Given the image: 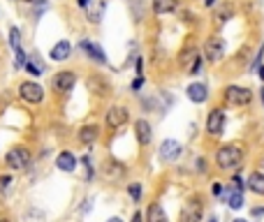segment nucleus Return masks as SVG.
Returning a JSON list of instances; mask_svg holds the SVG:
<instances>
[{
	"label": "nucleus",
	"mask_w": 264,
	"mask_h": 222,
	"mask_svg": "<svg viewBox=\"0 0 264 222\" xmlns=\"http://www.w3.org/2000/svg\"><path fill=\"white\" fill-rule=\"evenodd\" d=\"M241 160H244V150H241L239 144H225V146L218 148V153H216V164L223 171L239 169L241 167Z\"/></svg>",
	"instance_id": "nucleus-1"
},
{
	"label": "nucleus",
	"mask_w": 264,
	"mask_h": 222,
	"mask_svg": "<svg viewBox=\"0 0 264 222\" xmlns=\"http://www.w3.org/2000/svg\"><path fill=\"white\" fill-rule=\"evenodd\" d=\"M223 97L232 107H246V104H251L253 93H251V88H244V86H227Z\"/></svg>",
	"instance_id": "nucleus-2"
},
{
	"label": "nucleus",
	"mask_w": 264,
	"mask_h": 222,
	"mask_svg": "<svg viewBox=\"0 0 264 222\" xmlns=\"http://www.w3.org/2000/svg\"><path fill=\"white\" fill-rule=\"evenodd\" d=\"M19 95L21 100L28 102V104H40L44 100V88L40 83H35V81H23L19 86Z\"/></svg>",
	"instance_id": "nucleus-3"
},
{
	"label": "nucleus",
	"mask_w": 264,
	"mask_h": 222,
	"mask_svg": "<svg viewBox=\"0 0 264 222\" xmlns=\"http://www.w3.org/2000/svg\"><path fill=\"white\" fill-rule=\"evenodd\" d=\"M225 56V40L223 37H218V35H213V37H209L206 40V44H204V58L209 63H220Z\"/></svg>",
	"instance_id": "nucleus-4"
},
{
	"label": "nucleus",
	"mask_w": 264,
	"mask_h": 222,
	"mask_svg": "<svg viewBox=\"0 0 264 222\" xmlns=\"http://www.w3.org/2000/svg\"><path fill=\"white\" fill-rule=\"evenodd\" d=\"M5 162H7V167L9 169H14V171H21V169H26L28 164H30V153H28L26 148H12L9 153H7V157H5Z\"/></svg>",
	"instance_id": "nucleus-5"
},
{
	"label": "nucleus",
	"mask_w": 264,
	"mask_h": 222,
	"mask_svg": "<svg viewBox=\"0 0 264 222\" xmlns=\"http://www.w3.org/2000/svg\"><path fill=\"white\" fill-rule=\"evenodd\" d=\"M225 130V111L220 107L211 109L209 116H206V132L211 137H220Z\"/></svg>",
	"instance_id": "nucleus-6"
},
{
	"label": "nucleus",
	"mask_w": 264,
	"mask_h": 222,
	"mask_svg": "<svg viewBox=\"0 0 264 222\" xmlns=\"http://www.w3.org/2000/svg\"><path fill=\"white\" fill-rule=\"evenodd\" d=\"M75 83H77V74L70 72V70L58 72L54 76V81H51V86H54L56 93H70V90L75 88Z\"/></svg>",
	"instance_id": "nucleus-7"
},
{
	"label": "nucleus",
	"mask_w": 264,
	"mask_h": 222,
	"mask_svg": "<svg viewBox=\"0 0 264 222\" xmlns=\"http://www.w3.org/2000/svg\"><path fill=\"white\" fill-rule=\"evenodd\" d=\"M181 153H183V146L178 142H174V139H165V142L160 144V150H158V155H160L163 162H176L181 157Z\"/></svg>",
	"instance_id": "nucleus-8"
},
{
	"label": "nucleus",
	"mask_w": 264,
	"mask_h": 222,
	"mask_svg": "<svg viewBox=\"0 0 264 222\" xmlns=\"http://www.w3.org/2000/svg\"><path fill=\"white\" fill-rule=\"evenodd\" d=\"M225 202H227V206L234 211H239L241 206H244V188L241 185H237V183L232 181V185H227V190H225Z\"/></svg>",
	"instance_id": "nucleus-9"
},
{
	"label": "nucleus",
	"mask_w": 264,
	"mask_h": 222,
	"mask_svg": "<svg viewBox=\"0 0 264 222\" xmlns=\"http://www.w3.org/2000/svg\"><path fill=\"white\" fill-rule=\"evenodd\" d=\"M130 121V111L125 107H111L107 111V125L109 128H121Z\"/></svg>",
	"instance_id": "nucleus-10"
},
{
	"label": "nucleus",
	"mask_w": 264,
	"mask_h": 222,
	"mask_svg": "<svg viewBox=\"0 0 264 222\" xmlns=\"http://www.w3.org/2000/svg\"><path fill=\"white\" fill-rule=\"evenodd\" d=\"M135 135H137V142H139V146H149L151 139H153V130H151V123L144 121V118H139V121L135 123Z\"/></svg>",
	"instance_id": "nucleus-11"
},
{
	"label": "nucleus",
	"mask_w": 264,
	"mask_h": 222,
	"mask_svg": "<svg viewBox=\"0 0 264 222\" xmlns=\"http://www.w3.org/2000/svg\"><path fill=\"white\" fill-rule=\"evenodd\" d=\"M70 56H72V44H70L68 40H61L58 44L51 47V51H49V58H51V61H58V63L68 61Z\"/></svg>",
	"instance_id": "nucleus-12"
},
{
	"label": "nucleus",
	"mask_w": 264,
	"mask_h": 222,
	"mask_svg": "<svg viewBox=\"0 0 264 222\" xmlns=\"http://www.w3.org/2000/svg\"><path fill=\"white\" fill-rule=\"evenodd\" d=\"M123 174H125V167H123L121 162H114V160H109L102 164V176L104 178H109V181H121Z\"/></svg>",
	"instance_id": "nucleus-13"
},
{
	"label": "nucleus",
	"mask_w": 264,
	"mask_h": 222,
	"mask_svg": "<svg viewBox=\"0 0 264 222\" xmlns=\"http://www.w3.org/2000/svg\"><path fill=\"white\" fill-rule=\"evenodd\" d=\"M79 47L86 51V56L88 58H93L95 63H100V65H107V56H104V51H102V47H97L95 42H88V40H84Z\"/></svg>",
	"instance_id": "nucleus-14"
},
{
	"label": "nucleus",
	"mask_w": 264,
	"mask_h": 222,
	"mask_svg": "<svg viewBox=\"0 0 264 222\" xmlns=\"http://www.w3.org/2000/svg\"><path fill=\"white\" fill-rule=\"evenodd\" d=\"M185 93H188L190 102L202 104V102H206V97H209V88H206V83H190Z\"/></svg>",
	"instance_id": "nucleus-15"
},
{
	"label": "nucleus",
	"mask_w": 264,
	"mask_h": 222,
	"mask_svg": "<svg viewBox=\"0 0 264 222\" xmlns=\"http://www.w3.org/2000/svg\"><path fill=\"white\" fill-rule=\"evenodd\" d=\"M77 155L70 153V150H63V153H58V157H56V167L61 169V171H75L77 169Z\"/></svg>",
	"instance_id": "nucleus-16"
},
{
	"label": "nucleus",
	"mask_w": 264,
	"mask_h": 222,
	"mask_svg": "<svg viewBox=\"0 0 264 222\" xmlns=\"http://www.w3.org/2000/svg\"><path fill=\"white\" fill-rule=\"evenodd\" d=\"M104 0H90L86 5V16L88 21H93V23H100L102 16H104Z\"/></svg>",
	"instance_id": "nucleus-17"
},
{
	"label": "nucleus",
	"mask_w": 264,
	"mask_h": 222,
	"mask_svg": "<svg viewBox=\"0 0 264 222\" xmlns=\"http://www.w3.org/2000/svg\"><path fill=\"white\" fill-rule=\"evenodd\" d=\"M88 90H90V93H95L97 97H104V95L109 93V81L102 79L100 74H93V76L88 79Z\"/></svg>",
	"instance_id": "nucleus-18"
},
{
	"label": "nucleus",
	"mask_w": 264,
	"mask_h": 222,
	"mask_svg": "<svg viewBox=\"0 0 264 222\" xmlns=\"http://www.w3.org/2000/svg\"><path fill=\"white\" fill-rule=\"evenodd\" d=\"M97 137H100V128H97V125H84V128L79 130V142H82L84 146H93V144L97 142Z\"/></svg>",
	"instance_id": "nucleus-19"
},
{
	"label": "nucleus",
	"mask_w": 264,
	"mask_h": 222,
	"mask_svg": "<svg viewBox=\"0 0 264 222\" xmlns=\"http://www.w3.org/2000/svg\"><path fill=\"white\" fill-rule=\"evenodd\" d=\"M246 185H248V190H251V192H255V195L262 197V195H264V174H258V171H253V174L248 176Z\"/></svg>",
	"instance_id": "nucleus-20"
},
{
	"label": "nucleus",
	"mask_w": 264,
	"mask_h": 222,
	"mask_svg": "<svg viewBox=\"0 0 264 222\" xmlns=\"http://www.w3.org/2000/svg\"><path fill=\"white\" fill-rule=\"evenodd\" d=\"M178 7V0H153V12L156 14H170Z\"/></svg>",
	"instance_id": "nucleus-21"
},
{
	"label": "nucleus",
	"mask_w": 264,
	"mask_h": 222,
	"mask_svg": "<svg viewBox=\"0 0 264 222\" xmlns=\"http://www.w3.org/2000/svg\"><path fill=\"white\" fill-rule=\"evenodd\" d=\"M146 220H149V222H165V220H167L165 211L160 209V204H151L149 213H146Z\"/></svg>",
	"instance_id": "nucleus-22"
},
{
	"label": "nucleus",
	"mask_w": 264,
	"mask_h": 222,
	"mask_svg": "<svg viewBox=\"0 0 264 222\" xmlns=\"http://www.w3.org/2000/svg\"><path fill=\"white\" fill-rule=\"evenodd\" d=\"M199 218H202V209H199V204L192 206V202H190V206L183 211V220H199Z\"/></svg>",
	"instance_id": "nucleus-23"
},
{
	"label": "nucleus",
	"mask_w": 264,
	"mask_h": 222,
	"mask_svg": "<svg viewBox=\"0 0 264 222\" xmlns=\"http://www.w3.org/2000/svg\"><path fill=\"white\" fill-rule=\"evenodd\" d=\"M195 58H197V51H195V49H185V51L181 54V65H183V68H190Z\"/></svg>",
	"instance_id": "nucleus-24"
},
{
	"label": "nucleus",
	"mask_w": 264,
	"mask_h": 222,
	"mask_svg": "<svg viewBox=\"0 0 264 222\" xmlns=\"http://www.w3.org/2000/svg\"><path fill=\"white\" fill-rule=\"evenodd\" d=\"M16 51V58H14V68L16 70H21V68H26V63H28V56H26V51L23 49H14Z\"/></svg>",
	"instance_id": "nucleus-25"
},
{
	"label": "nucleus",
	"mask_w": 264,
	"mask_h": 222,
	"mask_svg": "<svg viewBox=\"0 0 264 222\" xmlns=\"http://www.w3.org/2000/svg\"><path fill=\"white\" fill-rule=\"evenodd\" d=\"M128 192H130V197H132V202L137 204L139 199H142V183H130Z\"/></svg>",
	"instance_id": "nucleus-26"
},
{
	"label": "nucleus",
	"mask_w": 264,
	"mask_h": 222,
	"mask_svg": "<svg viewBox=\"0 0 264 222\" xmlns=\"http://www.w3.org/2000/svg\"><path fill=\"white\" fill-rule=\"evenodd\" d=\"M9 44H12V49H19L21 47V30L16 26L9 28Z\"/></svg>",
	"instance_id": "nucleus-27"
},
{
	"label": "nucleus",
	"mask_w": 264,
	"mask_h": 222,
	"mask_svg": "<svg viewBox=\"0 0 264 222\" xmlns=\"http://www.w3.org/2000/svg\"><path fill=\"white\" fill-rule=\"evenodd\" d=\"M26 70H28L30 74H33V76H40L42 70H44V68H42V63H40V61H33V58H30V61L26 63Z\"/></svg>",
	"instance_id": "nucleus-28"
},
{
	"label": "nucleus",
	"mask_w": 264,
	"mask_h": 222,
	"mask_svg": "<svg viewBox=\"0 0 264 222\" xmlns=\"http://www.w3.org/2000/svg\"><path fill=\"white\" fill-rule=\"evenodd\" d=\"M199 70H202V56H197L195 61H192V65L188 68V74L190 76H195V74H199Z\"/></svg>",
	"instance_id": "nucleus-29"
},
{
	"label": "nucleus",
	"mask_w": 264,
	"mask_h": 222,
	"mask_svg": "<svg viewBox=\"0 0 264 222\" xmlns=\"http://www.w3.org/2000/svg\"><path fill=\"white\" fill-rule=\"evenodd\" d=\"M227 16H232V7H230V5H227V7H223V9H220V12L216 14L218 23H225V21H227Z\"/></svg>",
	"instance_id": "nucleus-30"
},
{
	"label": "nucleus",
	"mask_w": 264,
	"mask_h": 222,
	"mask_svg": "<svg viewBox=\"0 0 264 222\" xmlns=\"http://www.w3.org/2000/svg\"><path fill=\"white\" fill-rule=\"evenodd\" d=\"M142 86H144V74H139V76H137V79L132 81V90H135V93H137V90H139V88H142Z\"/></svg>",
	"instance_id": "nucleus-31"
},
{
	"label": "nucleus",
	"mask_w": 264,
	"mask_h": 222,
	"mask_svg": "<svg viewBox=\"0 0 264 222\" xmlns=\"http://www.w3.org/2000/svg\"><path fill=\"white\" fill-rule=\"evenodd\" d=\"M262 56H264V47H260L258 56H255V61H253V70H258V68H260V61H262Z\"/></svg>",
	"instance_id": "nucleus-32"
},
{
	"label": "nucleus",
	"mask_w": 264,
	"mask_h": 222,
	"mask_svg": "<svg viewBox=\"0 0 264 222\" xmlns=\"http://www.w3.org/2000/svg\"><path fill=\"white\" fill-rule=\"evenodd\" d=\"M197 171H199V174H206V160H204V157L197 160Z\"/></svg>",
	"instance_id": "nucleus-33"
},
{
	"label": "nucleus",
	"mask_w": 264,
	"mask_h": 222,
	"mask_svg": "<svg viewBox=\"0 0 264 222\" xmlns=\"http://www.w3.org/2000/svg\"><path fill=\"white\" fill-rule=\"evenodd\" d=\"M213 195L216 197L223 195V183H213Z\"/></svg>",
	"instance_id": "nucleus-34"
},
{
	"label": "nucleus",
	"mask_w": 264,
	"mask_h": 222,
	"mask_svg": "<svg viewBox=\"0 0 264 222\" xmlns=\"http://www.w3.org/2000/svg\"><path fill=\"white\" fill-rule=\"evenodd\" d=\"M9 183H12V178H9V176H0V188H7Z\"/></svg>",
	"instance_id": "nucleus-35"
},
{
	"label": "nucleus",
	"mask_w": 264,
	"mask_h": 222,
	"mask_svg": "<svg viewBox=\"0 0 264 222\" xmlns=\"http://www.w3.org/2000/svg\"><path fill=\"white\" fill-rule=\"evenodd\" d=\"M216 2H218V0H204V5H206V7H213Z\"/></svg>",
	"instance_id": "nucleus-36"
},
{
	"label": "nucleus",
	"mask_w": 264,
	"mask_h": 222,
	"mask_svg": "<svg viewBox=\"0 0 264 222\" xmlns=\"http://www.w3.org/2000/svg\"><path fill=\"white\" fill-rule=\"evenodd\" d=\"M77 2H79V7H86L88 2H90V0H77Z\"/></svg>",
	"instance_id": "nucleus-37"
},
{
	"label": "nucleus",
	"mask_w": 264,
	"mask_h": 222,
	"mask_svg": "<svg viewBox=\"0 0 264 222\" xmlns=\"http://www.w3.org/2000/svg\"><path fill=\"white\" fill-rule=\"evenodd\" d=\"M260 79L264 81V65H262V68H260Z\"/></svg>",
	"instance_id": "nucleus-38"
},
{
	"label": "nucleus",
	"mask_w": 264,
	"mask_h": 222,
	"mask_svg": "<svg viewBox=\"0 0 264 222\" xmlns=\"http://www.w3.org/2000/svg\"><path fill=\"white\" fill-rule=\"evenodd\" d=\"M260 97H262V104H264V86H262V90H260Z\"/></svg>",
	"instance_id": "nucleus-39"
}]
</instances>
